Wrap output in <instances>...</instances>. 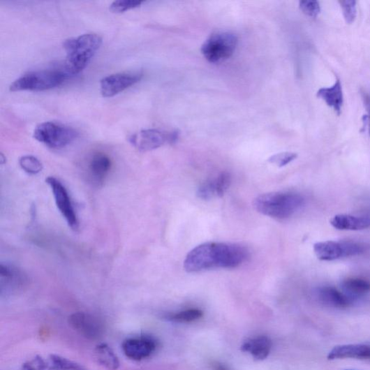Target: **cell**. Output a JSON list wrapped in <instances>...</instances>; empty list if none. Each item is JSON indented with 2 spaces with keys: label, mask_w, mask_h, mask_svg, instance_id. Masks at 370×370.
Returning a JSON list of instances; mask_svg holds the SVG:
<instances>
[{
  "label": "cell",
  "mask_w": 370,
  "mask_h": 370,
  "mask_svg": "<svg viewBox=\"0 0 370 370\" xmlns=\"http://www.w3.org/2000/svg\"><path fill=\"white\" fill-rule=\"evenodd\" d=\"M214 182L216 196L221 198L229 189L232 182V177L230 173L223 172L214 179Z\"/></svg>",
  "instance_id": "4316f807"
},
{
  "label": "cell",
  "mask_w": 370,
  "mask_h": 370,
  "mask_svg": "<svg viewBox=\"0 0 370 370\" xmlns=\"http://www.w3.org/2000/svg\"><path fill=\"white\" fill-rule=\"evenodd\" d=\"M157 341L149 336H140L123 341L121 348L130 360L141 361L151 357L156 351Z\"/></svg>",
  "instance_id": "4fadbf2b"
},
{
  "label": "cell",
  "mask_w": 370,
  "mask_h": 370,
  "mask_svg": "<svg viewBox=\"0 0 370 370\" xmlns=\"http://www.w3.org/2000/svg\"><path fill=\"white\" fill-rule=\"evenodd\" d=\"M48 369L47 361L43 357L36 355L28 360L22 366V370H47Z\"/></svg>",
  "instance_id": "4dcf8cb0"
},
{
  "label": "cell",
  "mask_w": 370,
  "mask_h": 370,
  "mask_svg": "<svg viewBox=\"0 0 370 370\" xmlns=\"http://www.w3.org/2000/svg\"><path fill=\"white\" fill-rule=\"evenodd\" d=\"M333 228L339 230L358 231L370 228V214L355 216L353 215L339 214L331 220Z\"/></svg>",
  "instance_id": "2e32d148"
},
{
  "label": "cell",
  "mask_w": 370,
  "mask_h": 370,
  "mask_svg": "<svg viewBox=\"0 0 370 370\" xmlns=\"http://www.w3.org/2000/svg\"><path fill=\"white\" fill-rule=\"evenodd\" d=\"M71 76L66 71L46 70L30 72L15 80L10 90L16 91H45L57 88Z\"/></svg>",
  "instance_id": "277c9868"
},
{
  "label": "cell",
  "mask_w": 370,
  "mask_h": 370,
  "mask_svg": "<svg viewBox=\"0 0 370 370\" xmlns=\"http://www.w3.org/2000/svg\"><path fill=\"white\" fill-rule=\"evenodd\" d=\"M28 283V276L17 267L4 263L0 265V293L2 297L22 292Z\"/></svg>",
  "instance_id": "8fae6325"
},
{
  "label": "cell",
  "mask_w": 370,
  "mask_h": 370,
  "mask_svg": "<svg viewBox=\"0 0 370 370\" xmlns=\"http://www.w3.org/2000/svg\"><path fill=\"white\" fill-rule=\"evenodd\" d=\"M140 73H122L108 75L100 82V90L103 97H113L134 86L141 80Z\"/></svg>",
  "instance_id": "7c38bea8"
},
{
  "label": "cell",
  "mask_w": 370,
  "mask_h": 370,
  "mask_svg": "<svg viewBox=\"0 0 370 370\" xmlns=\"http://www.w3.org/2000/svg\"><path fill=\"white\" fill-rule=\"evenodd\" d=\"M366 99V106L368 111V114L364 116V122L366 123V125L368 126L369 131L370 133V98H365Z\"/></svg>",
  "instance_id": "1f68e13d"
},
{
  "label": "cell",
  "mask_w": 370,
  "mask_h": 370,
  "mask_svg": "<svg viewBox=\"0 0 370 370\" xmlns=\"http://www.w3.org/2000/svg\"><path fill=\"white\" fill-rule=\"evenodd\" d=\"M339 3L342 9L346 24H353L357 17V2L346 0V1H339Z\"/></svg>",
  "instance_id": "d4e9b609"
},
{
  "label": "cell",
  "mask_w": 370,
  "mask_h": 370,
  "mask_svg": "<svg viewBox=\"0 0 370 370\" xmlns=\"http://www.w3.org/2000/svg\"><path fill=\"white\" fill-rule=\"evenodd\" d=\"M346 370H351V369H346Z\"/></svg>",
  "instance_id": "836d02e7"
},
{
  "label": "cell",
  "mask_w": 370,
  "mask_h": 370,
  "mask_svg": "<svg viewBox=\"0 0 370 370\" xmlns=\"http://www.w3.org/2000/svg\"><path fill=\"white\" fill-rule=\"evenodd\" d=\"M112 168L110 157L102 153H96L90 158L88 164L89 176L92 182L99 185L105 181Z\"/></svg>",
  "instance_id": "9a60e30c"
},
{
  "label": "cell",
  "mask_w": 370,
  "mask_h": 370,
  "mask_svg": "<svg viewBox=\"0 0 370 370\" xmlns=\"http://www.w3.org/2000/svg\"><path fill=\"white\" fill-rule=\"evenodd\" d=\"M46 182L52 190L57 207L68 227L74 231L77 230L79 228L78 218L65 185L54 177H47Z\"/></svg>",
  "instance_id": "ba28073f"
},
{
  "label": "cell",
  "mask_w": 370,
  "mask_h": 370,
  "mask_svg": "<svg viewBox=\"0 0 370 370\" xmlns=\"http://www.w3.org/2000/svg\"><path fill=\"white\" fill-rule=\"evenodd\" d=\"M297 156L298 155L295 153L283 152L272 156L269 158V161L281 168L295 161Z\"/></svg>",
  "instance_id": "f1b7e54d"
},
{
  "label": "cell",
  "mask_w": 370,
  "mask_h": 370,
  "mask_svg": "<svg viewBox=\"0 0 370 370\" xmlns=\"http://www.w3.org/2000/svg\"><path fill=\"white\" fill-rule=\"evenodd\" d=\"M249 258V251L237 244L207 242L198 245L185 258L184 269L195 273L213 269H235Z\"/></svg>",
  "instance_id": "6da1fadb"
},
{
  "label": "cell",
  "mask_w": 370,
  "mask_h": 370,
  "mask_svg": "<svg viewBox=\"0 0 370 370\" xmlns=\"http://www.w3.org/2000/svg\"><path fill=\"white\" fill-rule=\"evenodd\" d=\"M317 96L323 100L328 107L333 108L338 115L341 114L343 105V94L340 79L338 78L332 87L320 89L317 93Z\"/></svg>",
  "instance_id": "ac0fdd59"
},
{
  "label": "cell",
  "mask_w": 370,
  "mask_h": 370,
  "mask_svg": "<svg viewBox=\"0 0 370 370\" xmlns=\"http://www.w3.org/2000/svg\"><path fill=\"white\" fill-rule=\"evenodd\" d=\"M328 360L341 359L370 360V346L366 344H348L335 346L328 353Z\"/></svg>",
  "instance_id": "5bb4252c"
},
{
  "label": "cell",
  "mask_w": 370,
  "mask_h": 370,
  "mask_svg": "<svg viewBox=\"0 0 370 370\" xmlns=\"http://www.w3.org/2000/svg\"><path fill=\"white\" fill-rule=\"evenodd\" d=\"M47 361L49 370H85L79 364L57 355H50Z\"/></svg>",
  "instance_id": "7402d4cb"
},
{
  "label": "cell",
  "mask_w": 370,
  "mask_h": 370,
  "mask_svg": "<svg viewBox=\"0 0 370 370\" xmlns=\"http://www.w3.org/2000/svg\"><path fill=\"white\" fill-rule=\"evenodd\" d=\"M102 44V38L95 34L68 38L64 43L67 53L66 71L75 75L83 71L89 64Z\"/></svg>",
  "instance_id": "7a4b0ae2"
},
{
  "label": "cell",
  "mask_w": 370,
  "mask_h": 370,
  "mask_svg": "<svg viewBox=\"0 0 370 370\" xmlns=\"http://www.w3.org/2000/svg\"><path fill=\"white\" fill-rule=\"evenodd\" d=\"M20 166L26 172L30 175H36L42 172L43 165L36 157L24 156L20 158Z\"/></svg>",
  "instance_id": "603a6c76"
},
{
  "label": "cell",
  "mask_w": 370,
  "mask_h": 370,
  "mask_svg": "<svg viewBox=\"0 0 370 370\" xmlns=\"http://www.w3.org/2000/svg\"><path fill=\"white\" fill-rule=\"evenodd\" d=\"M214 370H228L225 366L219 363H215L214 364Z\"/></svg>",
  "instance_id": "d6a6232c"
},
{
  "label": "cell",
  "mask_w": 370,
  "mask_h": 370,
  "mask_svg": "<svg viewBox=\"0 0 370 370\" xmlns=\"http://www.w3.org/2000/svg\"><path fill=\"white\" fill-rule=\"evenodd\" d=\"M341 287L344 293L352 299L364 296L370 293V282L360 278H349L343 280Z\"/></svg>",
  "instance_id": "44dd1931"
},
{
  "label": "cell",
  "mask_w": 370,
  "mask_h": 370,
  "mask_svg": "<svg viewBox=\"0 0 370 370\" xmlns=\"http://www.w3.org/2000/svg\"><path fill=\"white\" fill-rule=\"evenodd\" d=\"M238 45L237 36L230 32H219L211 36L202 45L201 53L211 64H220L230 58Z\"/></svg>",
  "instance_id": "8992f818"
},
{
  "label": "cell",
  "mask_w": 370,
  "mask_h": 370,
  "mask_svg": "<svg viewBox=\"0 0 370 370\" xmlns=\"http://www.w3.org/2000/svg\"><path fill=\"white\" fill-rule=\"evenodd\" d=\"M304 198L295 193H269L259 195L254 202L256 210L266 216L277 219L291 217L304 205Z\"/></svg>",
  "instance_id": "3957f363"
},
{
  "label": "cell",
  "mask_w": 370,
  "mask_h": 370,
  "mask_svg": "<svg viewBox=\"0 0 370 370\" xmlns=\"http://www.w3.org/2000/svg\"><path fill=\"white\" fill-rule=\"evenodd\" d=\"M78 136L73 128L55 121H46L38 126L34 138L49 148L59 149L70 145Z\"/></svg>",
  "instance_id": "5b68a950"
},
{
  "label": "cell",
  "mask_w": 370,
  "mask_h": 370,
  "mask_svg": "<svg viewBox=\"0 0 370 370\" xmlns=\"http://www.w3.org/2000/svg\"><path fill=\"white\" fill-rule=\"evenodd\" d=\"M272 346L271 339L261 336L245 341L242 346V351L249 353L256 360H262L269 355Z\"/></svg>",
  "instance_id": "d6986e66"
},
{
  "label": "cell",
  "mask_w": 370,
  "mask_h": 370,
  "mask_svg": "<svg viewBox=\"0 0 370 370\" xmlns=\"http://www.w3.org/2000/svg\"><path fill=\"white\" fill-rule=\"evenodd\" d=\"M94 355L98 363L108 370H117L120 366L119 358L113 349L105 343H99L96 346Z\"/></svg>",
  "instance_id": "ffe728a7"
},
{
  "label": "cell",
  "mask_w": 370,
  "mask_h": 370,
  "mask_svg": "<svg viewBox=\"0 0 370 370\" xmlns=\"http://www.w3.org/2000/svg\"><path fill=\"white\" fill-rule=\"evenodd\" d=\"M299 8L303 13L311 17H317L320 13V6L318 1L304 0L299 2Z\"/></svg>",
  "instance_id": "f546056e"
},
{
  "label": "cell",
  "mask_w": 370,
  "mask_h": 370,
  "mask_svg": "<svg viewBox=\"0 0 370 370\" xmlns=\"http://www.w3.org/2000/svg\"><path fill=\"white\" fill-rule=\"evenodd\" d=\"M178 133H164L155 129L141 131L131 135L128 140L131 145L140 151L146 152L153 151L164 144L173 143L177 141Z\"/></svg>",
  "instance_id": "30bf717a"
},
{
  "label": "cell",
  "mask_w": 370,
  "mask_h": 370,
  "mask_svg": "<svg viewBox=\"0 0 370 370\" xmlns=\"http://www.w3.org/2000/svg\"><path fill=\"white\" fill-rule=\"evenodd\" d=\"M202 312L198 309H190L167 316V319L175 323H191L200 319Z\"/></svg>",
  "instance_id": "cb8c5ba5"
},
{
  "label": "cell",
  "mask_w": 370,
  "mask_h": 370,
  "mask_svg": "<svg viewBox=\"0 0 370 370\" xmlns=\"http://www.w3.org/2000/svg\"><path fill=\"white\" fill-rule=\"evenodd\" d=\"M142 3V2L137 1V0H118L111 4L110 9L113 13H121L137 8Z\"/></svg>",
  "instance_id": "484cf974"
},
{
  "label": "cell",
  "mask_w": 370,
  "mask_h": 370,
  "mask_svg": "<svg viewBox=\"0 0 370 370\" xmlns=\"http://www.w3.org/2000/svg\"><path fill=\"white\" fill-rule=\"evenodd\" d=\"M319 300L324 304L335 308H346L353 303V299L333 286H323L318 292Z\"/></svg>",
  "instance_id": "e0dca14e"
},
{
  "label": "cell",
  "mask_w": 370,
  "mask_h": 370,
  "mask_svg": "<svg viewBox=\"0 0 370 370\" xmlns=\"http://www.w3.org/2000/svg\"><path fill=\"white\" fill-rule=\"evenodd\" d=\"M367 249L368 246L360 242L334 241L318 242L313 248L316 257L324 261L360 256Z\"/></svg>",
  "instance_id": "52a82bcc"
},
{
  "label": "cell",
  "mask_w": 370,
  "mask_h": 370,
  "mask_svg": "<svg viewBox=\"0 0 370 370\" xmlns=\"http://www.w3.org/2000/svg\"><path fill=\"white\" fill-rule=\"evenodd\" d=\"M68 323L73 330L81 336L95 341L104 336V323L97 317L88 313L77 312L68 318Z\"/></svg>",
  "instance_id": "9c48e42d"
},
{
  "label": "cell",
  "mask_w": 370,
  "mask_h": 370,
  "mask_svg": "<svg viewBox=\"0 0 370 370\" xmlns=\"http://www.w3.org/2000/svg\"><path fill=\"white\" fill-rule=\"evenodd\" d=\"M197 195L202 200H211L216 196L214 179L204 182L198 188ZM217 197V196H216Z\"/></svg>",
  "instance_id": "83f0119b"
}]
</instances>
